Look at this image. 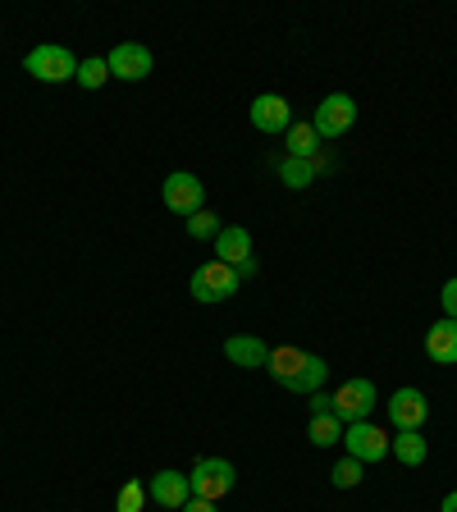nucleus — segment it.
<instances>
[{
	"mask_svg": "<svg viewBox=\"0 0 457 512\" xmlns=\"http://www.w3.org/2000/svg\"><path fill=\"white\" fill-rule=\"evenodd\" d=\"M266 371H270V380H275V384H284L288 394H316L320 384L330 380L325 357L302 352V348H270Z\"/></svg>",
	"mask_w": 457,
	"mask_h": 512,
	"instance_id": "1",
	"label": "nucleus"
},
{
	"mask_svg": "<svg viewBox=\"0 0 457 512\" xmlns=\"http://www.w3.org/2000/svg\"><path fill=\"white\" fill-rule=\"evenodd\" d=\"M238 284H243V275H238L234 266H224V261H206V266H197L192 270V298L197 302H229L238 293Z\"/></svg>",
	"mask_w": 457,
	"mask_h": 512,
	"instance_id": "2",
	"label": "nucleus"
},
{
	"mask_svg": "<svg viewBox=\"0 0 457 512\" xmlns=\"http://www.w3.org/2000/svg\"><path fill=\"white\" fill-rule=\"evenodd\" d=\"M234 480H238V471H234V462L229 458H202V462H192L188 485H192V499L220 503L224 494L234 490Z\"/></svg>",
	"mask_w": 457,
	"mask_h": 512,
	"instance_id": "3",
	"label": "nucleus"
},
{
	"mask_svg": "<svg viewBox=\"0 0 457 512\" xmlns=\"http://www.w3.org/2000/svg\"><path fill=\"white\" fill-rule=\"evenodd\" d=\"M23 69H28L37 83H64V78H78V60H74L69 46H37V51H28Z\"/></svg>",
	"mask_w": 457,
	"mask_h": 512,
	"instance_id": "4",
	"label": "nucleus"
},
{
	"mask_svg": "<svg viewBox=\"0 0 457 512\" xmlns=\"http://www.w3.org/2000/svg\"><path fill=\"white\" fill-rule=\"evenodd\" d=\"M352 124H357V101L348 92H330L316 106V119H311V128H316L320 138H343Z\"/></svg>",
	"mask_w": 457,
	"mask_h": 512,
	"instance_id": "5",
	"label": "nucleus"
},
{
	"mask_svg": "<svg viewBox=\"0 0 457 512\" xmlns=\"http://www.w3.org/2000/svg\"><path fill=\"white\" fill-rule=\"evenodd\" d=\"M343 448H348V458L371 467V462L389 458V435H384L380 426H371V421H352V426L343 430Z\"/></svg>",
	"mask_w": 457,
	"mask_h": 512,
	"instance_id": "6",
	"label": "nucleus"
},
{
	"mask_svg": "<svg viewBox=\"0 0 457 512\" xmlns=\"http://www.w3.org/2000/svg\"><path fill=\"white\" fill-rule=\"evenodd\" d=\"M375 412V384L371 380H348L339 384V394H334V416H339L343 426H352V421H371Z\"/></svg>",
	"mask_w": 457,
	"mask_h": 512,
	"instance_id": "7",
	"label": "nucleus"
},
{
	"mask_svg": "<svg viewBox=\"0 0 457 512\" xmlns=\"http://www.w3.org/2000/svg\"><path fill=\"white\" fill-rule=\"evenodd\" d=\"M165 206H170L174 215H197L206 206V188H202V179L197 174H188V170H174L170 179H165Z\"/></svg>",
	"mask_w": 457,
	"mask_h": 512,
	"instance_id": "8",
	"label": "nucleus"
},
{
	"mask_svg": "<svg viewBox=\"0 0 457 512\" xmlns=\"http://www.w3.org/2000/svg\"><path fill=\"white\" fill-rule=\"evenodd\" d=\"M106 64H110V78H124V83H142V78L151 74V51L142 42H119L115 51L106 55Z\"/></svg>",
	"mask_w": 457,
	"mask_h": 512,
	"instance_id": "9",
	"label": "nucleus"
},
{
	"mask_svg": "<svg viewBox=\"0 0 457 512\" xmlns=\"http://www.w3.org/2000/svg\"><path fill=\"white\" fill-rule=\"evenodd\" d=\"M288 124H293V110H288V101L279 92H261L252 101V128L256 133H288Z\"/></svg>",
	"mask_w": 457,
	"mask_h": 512,
	"instance_id": "10",
	"label": "nucleus"
},
{
	"mask_svg": "<svg viewBox=\"0 0 457 512\" xmlns=\"http://www.w3.org/2000/svg\"><path fill=\"white\" fill-rule=\"evenodd\" d=\"M430 416V403L421 389H398L394 398H389V421H394L398 430H421Z\"/></svg>",
	"mask_w": 457,
	"mask_h": 512,
	"instance_id": "11",
	"label": "nucleus"
},
{
	"mask_svg": "<svg viewBox=\"0 0 457 512\" xmlns=\"http://www.w3.org/2000/svg\"><path fill=\"white\" fill-rule=\"evenodd\" d=\"M147 494L160 503V508H183V503L192 499V485H188V476L183 471H156V476L147 480Z\"/></svg>",
	"mask_w": 457,
	"mask_h": 512,
	"instance_id": "12",
	"label": "nucleus"
},
{
	"mask_svg": "<svg viewBox=\"0 0 457 512\" xmlns=\"http://www.w3.org/2000/svg\"><path fill=\"white\" fill-rule=\"evenodd\" d=\"M215 256L234 270L247 266V261H252V234H247L243 224H224L220 234H215Z\"/></svg>",
	"mask_w": 457,
	"mask_h": 512,
	"instance_id": "13",
	"label": "nucleus"
},
{
	"mask_svg": "<svg viewBox=\"0 0 457 512\" xmlns=\"http://www.w3.org/2000/svg\"><path fill=\"white\" fill-rule=\"evenodd\" d=\"M224 357L234 366H243V371H261L270 348H266V339H256V334H234V339H224Z\"/></svg>",
	"mask_w": 457,
	"mask_h": 512,
	"instance_id": "14",
	"label": "nucleus"
},
{
	"mask_svg": "<svg viewBox=\"0 0 457 512\" xmlns=\"http://www.w3.org/2000/svg\"><path fill=\"white\" fill-rule=\"evenodd\" d=\"M426 352H430V362L439 366H457V320H435L426 330Z\"/></svg>",
	"mask_w": 457,
	"mask_h": 512,
	"instance_id": "15",
	"label": "nucleus"
},
{
	"mask_svg": "<svg viewBox=\"0 0 457 512\" xmlns=\"http://www.w3.org/2000/svg\"><path fill=\"white\" fill-rule=\"evenodd\" d=\"M389 453H394L403 467H421V462H426V439H421V430H398V435L389 439Z\"/></svg>",
	"mask_w": 457,
	"mask_h": 512,
	"instance_id": "16",
	"label": "nucleus"
},
{
	"mask_svg": "<svg viewBox=\"0 0 457 512\" xmlns=\"http://www.w3.org/2000/svg\"><path fill=\"white\" fill-rule=\"evenodd\" d=\"M320 151V133L311 124H288V156L298 160H316Z\"/></svg>",
	"mask_w": 457,
	"mask_h": 512,
	"instance_id": "17",
	"label": "nucleus"
},
{
	"mask_svg": "<svg viewBox=\"0 0 457 512\" xmlns=\"http://www.w3.org/2000/svg\"><path fill=\"white\" fill-rule=\"evenodd\" d=\"M307 439L316 448H330V444H339L343 439V421L334 412H320V416H311V426H307Z\"/></svg>",
	"mask_w": 457,
	"mask_h": 512,
	"instance_id": "18",
	"label": "nucleus"
},
{
	"mask_svg": "<svg viewBox=\"0 0 457 512\" xmlns=\"http://www.w3.org/2000/svg\"><path fill=\"white\" fill-rule=\"evenodd\" d=\"M316 160H298V156H284L279 160V179L288 183V188H307L311 179H316Z\"/></svg>",
	"mask_w": 457,
	"mask_h": 512,
	"instance_id": "19",
	"label": "nucleus"
},
{
	"mask_svg": "<svg viewBox=\"0 0 457 512\" xmlns=\"http://www.w3.org/2000/svg\"><path fill=\"white\" fill-rule=\"evenodd\" d=\"M78 83H83L87 92L106 87V83H110V64H106V55H92V60L78 64Z\"/></svg>",
	"mask_w": 457,
	"mask_h": 512,
	"instance_id": "20",
	"label": "nucleus"
},
{
	"mask_svg": "<svg viewBox=\"0 0 457 512\" xmlns=\"http://www.w3.org/2000/svg\"><path fill=\"white\" fill-rule=\"evenodd\" d=\"M220 229H224V224H220V215H215V211H206V206H202V211H197V215H188V238H215V234H220Z\"/></svg>",
	"mask_w": 457,
	"mask_h": 512,
	"instance_id": "21",
	"label": "nucleus"
},
{
	"mask_svg": "<svg viewBox=\"0 0 457 512\" xmlns=\"http://www.w3.org/2000/svg\"><path fill=\"white\" fill-rule=\"evenodd\" d=\"M330 480H334V490H352V485H362V462H357V458L334 462Z\"/></svg>",
	"mask_w": 457,
	"mask_h": 512,
	"instance_id": "22",
	"label": "nucleus"
},
{
	"mask_svg": "<svg viewBox=\"0 0 457 512\" xmlns=\"http://www.w3.org/2000/svg\"><path fill=\"white\" fill-rule=\"evenodd\" d=\"M142 503H147V485H142V480H128V485H119V499H115L119 512H142Z\"/></svg>",
	"mask_w": 457,
	"mask_h": 512,
	"instance_id": "23",
	"label": "nucleus"
},
{
	"mask_svg": "<svg viewBox=\"0 0 457 512\" xmlns=\"http://www.w3.org/2000/svg\"><path fill=\"white\" fill-rule=\"evenodd\" d=\"M439 302H444V316H448V320H457V279H448V284H444Z\"/></svg>",
	"mask_w": 457,
	"mask_h": 512,
	"instance_id": "24",
	"label": "nucleus"
},
{
	"mask_svg": "<svg viewBox=\"0 0 457 512\" xmlns=\"http://www.w3.org/2000/svg\"><path fill=\"white\" fill-rule=\"evenodd\" d=\"M307 398H311V403H307V407H311V416L334 412V398H330V394H320V389H316V394H307Z\"/></svg>",
	"mask_w": 457,
	"mask_h": 512,
	"instance_id": "25",
	"label": "nucleus"
},
{
	"mask_svg": "<svg viewBox=\"0 0 457 512\" xmlns=\"http://www.w3.org/2000/svg\"><path fill=\"white\" fill-rule=\"evenodd\" d=\"M179 512H215V503L211 499H188Z\"/></svg>",
	"mask_w": 457,
	"mask_h": 512,
	"instance_id": "26",
	"label": "nucleus"
},
{
	"mask_svg": "<svg viewBox=\"0 0 457 512\" xmlns=\"http://www.w3.org/2000/svg\"><path fill=\"white\" fill-rule=\"evenodd\" d=\"M439 512H457V490L444 494V508H439Z\"/></svg>",
	"mask_w": 457,
	"mask_h": 512,
	"instance_id": "27",
	"label": "nucleus"
}]
</instances>
